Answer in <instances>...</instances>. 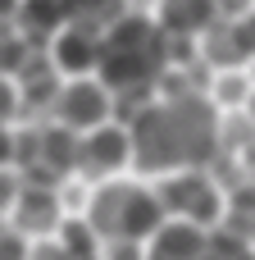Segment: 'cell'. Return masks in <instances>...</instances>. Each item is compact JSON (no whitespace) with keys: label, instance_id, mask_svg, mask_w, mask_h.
<instances>
[{"label":"cell","instance_id":"30bf717a","mask_svg":"<svg viewBox=\"0 0 255 260\" xmlns=\"http://www.w3.org/2000/svg\"><path fill=\"white\" fill-rule=\"evenodd\" d=\"M155 178L160 183L151 192H155V201H160L164 215H187V206L196 201V192L210 183L205 165H196V169H169V174H155Z\"/></svg>","mask_w":255,"mask_h":260},{"label":"cell","instance_id":"7c38bea8","mask_svg":"<svg viewBox=\"0 0 255 260\" xmlns=\"http://www.w3.org/2000/svg\"><path fill=\"white\" fill-rule=\"evenodd\" d=\"M59 247H64V256L68 260H87V256H100V238H96V229L87 224V215L78 219H68V215H59V224H55V233H50Z\"/></svg>","mask_w":255,"mask_h":260},{"label":"cell","instance_id":"2e32d148","mask_svg":"<svg viewBox=\"0 0 255 260\" xmlns=\"http://www.w3.org/2000/svg\"><path fill=\"white\" fill-rule=\"evenodd\" d=\"M27 251H32V238H23L14 224L0 219V260H27Z\"/></svg>","mask_w":255,"mask_h":260},{"label":"cell","instance_id":"ffe728a7","mask_svg":"<svg viewBox=\"0 0 255 260\" xmlns=\"http://www.w3.org/2000/svg\"><path fill=\"white\" fill-rule=\"evenodd\" d=\"M14 105H18V87H14V78L0 73V123L14 119Z\"/></svg>","mask_w":255,"mask_h":260},{"label":"cell","instance_id":"6da1fadb","mask_svg":"<svg viewBox=\"0 0 255 260\" xmlns=\"http://www.w3.org/2000/svg\"><path fill=\"white\" fill-rule=\"evenodd\" d=\"M214 133H219V105L205 91H178L155 96L132 123V160L137 174H169V169H196L214 160Z\"/></svg>","mask_w":255,"mask_h":260},{"label":"cell","instance_id":"8fae6325","mask_svg":"<svg viewBox=\"0 0 255 260\" xmlns=\"http://www.w3.org/2000/svg\"><path fill=\"white\" fill-rule=\"evenodd\" d=\"M214 0H155V23L164 32H183V37H201L214 23Z\"/></svg>","mask_w":255,"mask_h":260},{"label":"cell","instance_id":"4316f807","mask_svg":"<svg viewBox=\"0 0 255 260\" xmlns=\"http://www.w3.org/2000/svg\"><path fill=\"white\" fill-rule=\"evenodd\" d=\"M146 5H155V0H128V9H146Z\"/></svg>","mask_w":255,"mask_h":260},{"label":"cell","instance_id":"ba28073f","mask_svg":"<svg viewBox=\"0 0 255 260\" xmlns=\"http://www.w3.org/2000/svg\"><path fill=\"white\" fill-rule=\"evenodd\" d=\"M146 256H160V260H196L205 251V229L183 219V215H164V224L146 238Z\"/></svg>","mask_w":255,"mask_h":260},{"label":"cell","instance_id":"5b68a950","mask_svg":"<svg viewBox=\"0 0 255 260\" xmlns=\"http://www.w3.org/2000/svg\"><path fill=\"white\" fill-rule=\"evenodd\" d=\"M50 119L64 123V128H73V133H87V128L105 123L110 119V87L100 78H91V73L59 82V96L50 105Z\"/></svg>","mask_w":255,"mask_h":260},{"label":"cell","instance_id":"44dd1931","mask_svg":"<svg viewBox=\"0 0 255 260\" xmlns=\"http://www.w3.org/2000/svg\"><path fill=\"white\" fill-rule=\"evenodd\" d=\"M255 0H214V14L219 18H237V14H246Z\"/></svg>","mask_w":255,"mask_h":260},{"label":"cell","instance_id":"8992f818","mask_svg":"<svg viewBox=\"0 0 255 260\" xmlns=\"http://www.w3.org/2000/svg\"><path fill=\"white\" fill-rule=\"evenodd\" d=\"M50 59L59 73L68 78H82V73H96V59H100V27H87V23H64L55 37H50Z\"/></svg>","mask_w":255,"mask_h":260},{"label":"cell","instance_id":"d4e9b609","mask_svg":"<svg viewBox=\"0 0 255 260\" xmlns=\"http://www.w3.org/2000/svg\"><path fill=\"white\" fill-rule=\"evenodd\" d=\"M242 110H246V119H251V123H255V87H251V96L242 101Z\"/></svg>","mask_w":255,"mask_h":260},{"label":"cell","instance_id":"484cf974","mask_svg":"<svg viewBox=\"0 0 255 260\" xmlns=\"http://www.w3.org/2000/svg\"><path fill=\"white\" fill-rule=\"evenodd\" d=\"M196 260H228V256H214V251H201ZM242 260H251V256H242Z\"/></svg>","mask_w":255,"mask_h":260},{"label":"cell","instance_id":"ac0fdd59","mask_svg":"<svg viewBox=\"0 0 255 260\" xmlns=\"http://www.w3.org/2000/svg\"><path fill=\"white\" fill-rule=\"evenodd\" d=\"M233 23V37H237V46H242V55L251 59L255 55V5L246 9V14H237V18H228Z\"/></svg>","mask_w":255,"mask_h":260},{"label":"cell","instance_id":"277c9868","mask_svg":"<svg viewBox=\"0 0 255 260\" xmlns=\"http://www.w3.org/2000/svg\"><path fill=\"white\" fill-rule=\"evenodd\" d=\"M128 160H132L128 128L114 123V119H105V123H96V128L82 133V151H78V169H73V174H78L82 183H105L110 174L128 169Z\"/></svg>","mask_w":255,"mask_h":260},{"label":"cell","instance_id":"3957f363","mask_svg":"<svg viewBox=\"0 0 255 260\" xmlns=\"http://www.w3.org/2000/svg\"><path fill=\"white\" fill-rule=\"evenodd\" d=\"M87 224L96 229L100 242H114V238H132V242H146L160 224H164V210L155 201L151 187L141 183H100L91 197H87Z\"/></svg>","mask_w":255,"mask_h":260},{"label":"cell","instance_id":"cb8c5ba5","mask_svg":"<svg viewBox=\"0 0 255 260\" xmlns=\"http://www.w3.org/2000/svg\"><path fill=\"white\" fill-rule=\"evenodd\" d=\"M14 14H18V0H0V23H14Z\"/></svg>","mask_w":255,"mask_h":260},{"label":"cell","instance_id":"9a60e30c","mask_svg":"<svg viewBox=\"0 0 255 260\" xmlns=\"http://www.w3.org/2000/svg\"><path fill=\"white\" fill-rule=\"evenodd\" d=\"M224 210H228V201H224V187L210 178V183L196 192V201L187 206V215H183V219H192V224H201V229H214V224L224 219Z\"/></svg>","mask_w":255,"mask_h":260},{"label":"cell","instance_id":"4fadbf2b","mask_svg":"<svg viewBox=\"0 0 255 260\" xmlns=\"http://www.w3.org/2000/svg\"><path fill=\"white\" fill-rule=\"evenodd\" d=\"M59 9H64V23H87L105 32L128 9V0H59Z\"/></svg>","mask_w":255,"mask_h":260},{"label":"cell","instance_id":"7a4b0ae2","mask_svg":"<svg viewBox=\"0 0 255 260\" xmlns=\"http://www.w3.org/2000/svg\"><path fill=\"white\" fill-rule=\"evenodd\" d=\"M164 27L146 9H123L105 32H100V59L96 78L110 91L123 87H151L164 73Z\"/></svg>","mask_w":255,"mask_h":260},{"label":"cell","instance_id":"d6986e66","mask_svg":"<svg viewBox=\"0 0 255 260\" xmlns=\"http://www.w3.org/2000/svg\"><path fill=\"white\" fill-rule=\"evenodd\" d=\"M14 197H18V174H14V169L5 165V169H0V219L9 215V206H14Z\"/></svg>","mask_w":255,"mask_h":260},{"label":"cell","instance_id":"603a6c76","mask_svg":"<svg viewBox=\"0 0 255 260\" xmlns=\"http://www.w3.org/2000/svg\"><path fill=\"white\" fill-rule=\"evenodd\" d=\"M9 165V123H0V169Z\"/></svg>","mask_w":255,"mask_h":260},{"label":"cell","instance_id":"52a82bcc","mask_svg":"<svg viewBox=\"0 0 255 260\" xmlns=\"http://www.w3.org/2000/svg\"><path fill=\"white\" fill-rule=\"evenodd\" d=\"M59 215H64V206H59L55 187L18 183V197H14V206H9V215H5V219H9L23 238H50V233H55V224H59Z\"/></svg>","mask_w":255,"mask_h":260},{"label":"cell","instance_id":"f1b7e54d","mask_svg":"<svg viewBox=\"0 0 255 260\" xmlns=\"http://www.w3.org/2000/svg\"><path fill=\"white\" fill-rule=\"evenodd\" d=\"M251 260H255V247H251Z\"/></svg>","mask_w":255,"mask_h":260},{"label":"cell","instance_id":"e0dca14e","mask_svg":"<svg viewBox=\"0 0 255 260\" xmlns=\"http://www.w3.org/2000/svg\"><path fill=\"white\" fill-rule=\"evenodd\" d=\"M100 260H146V242H132V238L100 242Z\"/></svg>","mask_w":255,"mask_h":260},{"label":"cell","instance_id":"5bb4252c","mask_svg":"<svg viewBox=\"0 0 255 260\" xmlns=\"http://www.w3.org/2000/svg\"><path fill=\"white\" fill-rule=\"evenodd\" d=\"M219 110H242V101L251 96V78H246V69H219L214 78H210V91H205Z\"/></svg>","mask_w":255,"mask_h":260},{"label":"cell","instance_id":"9c48e42d","mask_svg":"<svg viewBox=\"0 0 255 260\" xmlns=\"http://www.w3.org/2000/svg\"><path fill=\"white\" fill-rule=\"evenodd\" d=\"M59 27H64V9H59V0H18L14 32H18L27 46L46 50V46H50V37H55Z\"/></svg>","mask_w":255,"mask_h":260},{"label":"cell","instance_id":"7402d4cb","mask_svg":"<svg viewBox=\"0 0 255 260\" xmlns=\"http://www.w3.org/2000/svg\"><path fill=\"white\" fill-rule=\"evenodd\" d=\"M237 169H242V178H255V137L237 151Z\"/></svg>","mask_w":255,"mask_h":260},{"label":"cell","instance_id":"83f0119b","mask_svg":"<svg viewBox=\"0 0 255 260\" xmlns=\"http://www.w3.org/2000/svg\"><path fill=\"white\" fill-rule=\"evenodd\" d=\"M146 260H160V256H146Z\"/></svg>","mask_w":255,"mask_h":260}]
</instances>
